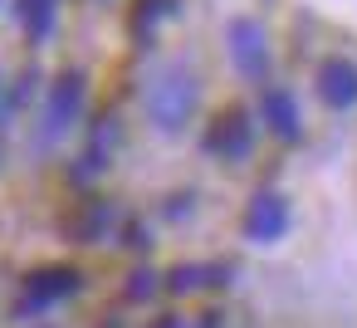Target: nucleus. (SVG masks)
<instances>
[{
  "label": "nucleus",
  "mask_w": 357,
  "mask_h": 328,
  "mask_svg": "<svg viewBox=\"0 0 357 328\" xmlns=\"http://www.w3.org/2000/svg\"><path fill=\"white\" fill-rule=\"evenodd\" d=\"M196 103H201V79H196V69H191L186 59L162 64V69L147 79V89H142L147 128L162 133V137H181L186 123H191V113H196Z\"/></svg>",
  "instance_id": "1"
},
{
  "label": "nucleus",
  "mask_w": 357,
  "mask_h": 328,
  "mask_svg": "<svg viewBox=\"0 0 357 328\" xmlns=\"http://www.w3.org/2000/svg\"><path fill=\"white\" fill-rule=\"evenodd\" d=\"M84 108H89V74L79 69V64H69V69H59L54 74V84L45 89V98H40V113H35V152H54L69 133H79V123H84Z\"/></svg>",
  "instance_id": "2"
},
{
  "label": "nucleus",
  "mask_w": 357,
  "mask_h": 328,
  "mask_svg": "<svg viewBox=\"0 0 357 328\" xmlns=\"http://www.w3.org/2000/svg\"><path fill=\"white\" fill-rule=\"evenodd\" d=\"M84 284H89V274H84L79 264H45V269H30L25 284H20V294H15V304H10V318L35 323V318H45L50 308H59V304H69L74 294H84Z\"/></svg>",
  "instance_id": "3"
},
{
  "label": "nucleus",
  "mask_w": 357,
  "mask_h": 328,
  "mask_svg": "<svg viewBox=\"0 0 357 328\" xmlns=\"http://www.w3.org/2000/svg\"><path fill=\"white\" fill-rule=\"evenodd\" d=\"M255 142H259V123H255V113L250 108H225L206 133H201V152L211 157V162H225V167H235V162H245L250 152H255Z\"/></svg>",
  "instance_id": "4"
},
{
  "label": "nucleus",
  "mask_w": 357,
  "mask_h": 328,
  "mask_svg": "<svg viewBox=\"0 0 357 328\" xmlns=\"http://www.w3.org/2000/svg\"><path fill=\"white\" fill-rule=\"evenodd\" d=\"M118 142H123V118H118V113H98V118L89 123V133H84V152L74 157L69 181H74V186H93V181L113 167Z\"/></svg>",
  "instance_id": "5"
},
{
  "label": "nucleus",
  "mask_w": 357,
  "mask_h": 328,
  "mask_svg": "<svg viewBox=\"0 0 357 328\" xmlns=\"http://www.w3.org/2000/svg\"><path fill=\"white\" fill-rule=\"evenodd\" d=\"M225 54L240 79H264L269 74V30L255 15H235L225 25Z\"/></svg>",
  "instance_id": "6"
},
{
  "label": "nucleus",
  "mask_w": 357,
  "mask_h": 328,
  "mask_svg": "<svg viewBox=\"0 0 357 328\" xmlns=\"http://www.w3.org/2000/svg\"><path fill=\"white\" fill-rule=\"evenodd\" d=\"M289 225H294L289 196H284V191H274V186L255 191V196H250V206H245V216H240V230H245V240H250V245H279V240L289 235Z\"/></svg>",
  "instance_id": "7"
},
{
  "label": "nucleus",
  "mask_w": 357,
  "mask_h": 328,
  "mask_svg": "<svg viewBox=\"0 0 357 328\" xmlns=\"http://www.w3.org/2000/svg\"><path fill=\"white\" fill-rule=\"evenodd\" d=\"M123 221H128V211H123L118 201L93 196V201H79V211L64 221V235H69L74 245H118Z\"/></svg>",
  "instance_id": "8"
},
{
  "label": "nucleus",
  "mask_w": 357,
  "mask_h": 328,
  "mask_svg": "<svg viewBox=\"0 0 357 328\" xmlns=\"http://www.w3.org/2000/svg\"><path fill=\"white\" fill-rule=\"evenodd\" d=\"M259 123H264L279 142H298V137H303V108H298V98H294L289 84H264Z\"/></svg>",
  "instance_id": "9"
},
{
  "label": "nucleus",
  "mask_w": 357,
  "mask_h": 328,
  "mask_svg": "<svg viewBox=\"0 0 357 328\" xmlns=\"http://www.w3.org/2000/svg\"><path fill=\"white\" fill-rule=\"evenodd\" d=\"M313 89H318V98H323L333 113H352V108H357V64L342 59V54L323 59L318 74H313Z\"/></svg>",
  "instance_id": "10"
},
{
  "label": "nucleus",
  "mask_w": 357,
  "mask_h": 328,
  "mask_svg": "<svg viewBox=\"0 0 357 328\" xmlns=\"http://www.w3.org/2000/svg\"><path fill=\"white\" fill-rule=\"evenodd\" d=\"M230 279H235V264H225V260H181L162 274L167 294H201V289H220Z\"/></svg>",
  "instance_id": "11"
},
{
  "label": "nucleus",
  "mask_w": 357,
  "mask_h": 328,
  "mask_svg": "<svg viewBox=\"0 0 357 328\" xmlns=\"http://www.w3.org/2000/svg\"><path fill=\"white\" fill-rule=\"evenodd\" d=\"M176 15V0H132V15H128V35L137 50H147L157 40V30Z\"/></svg>",
  "instance_id": "12"
},
{
  "label": "nucleus",
  "mask_w": 357,
  "mask_h": 328,
  "mask_svg": "<svg viewBox=\"0 0 357 328\" xmlns=\"http://www.w3.org/2000/svg\"><path fill=\"white\" fill-rule=\"evenodd\" d=\"M15 20L30 45H45L59 25V0H15Z\"/></svg>",
  "instance_id": "13"
},
{
  "label": "nucleus",
  "mask_w": 357,
  "mask_h": 328,
  "mask_svg": "<svg viewBox=\"0 0 357 328\" xmlns=\"http://www.w3.org/2000/svg\"><path fill=\"white\" fill-rule=\"evenodd\" d=\"M157 289H167L162 274L147 269V264H137V269L128 274V284H123V299H128V304H147V299H157Z\"/></svg>",
  "instance_id": "14"
},
{
  "label": "nucleus",
  "mask_w": 357,
  "mask_h": 328,
  "mask_svg": "<svg viewBox=\"0 0 357 328\" xmlns=\"http://www.w3.org/2000/svg\"><path fill=\"white\" fill-rule=\"evenodd\" d=\"M118 245H128V250H147V245H152V230H147V221L128 216V221H123V230H118Z\"/></svg>",
  "instance_id": "15"
},
{
  "label": "nucleus",
  "mask_w": 357,
  "mask_h": 328,
  "mask_svg": "<svg viewBox=\"0 0 357 328\" xmlns=\"http://www.w3.org/2000/svg\"><path fill=\"white\" fill-rule=\"evenodd\" d=\"M147 328H191V323H186V313H157Z\"/></svg>",
  "instance_id": "16"
},
{
  "label": "nucleus",
  "mask_w": 357,
  "mask_h": 328,
  "mask_svg": "<svg viewBox=\"0 0 357 328\" xmlns=\"http://www.w3.org/2000/svg\"><path fill=\"white\" fill-rule=\"evenodd\" d=\"M0 98H6V74H0Z\"/></svg>",
  "instance_id": "17"
}]
</instances>
